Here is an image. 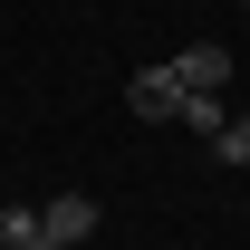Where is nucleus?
<instances>
[{
    "instance_id": "obj_1",
    "label": "nucleus",
    "mask_w": 250,
    "mask_h": 250,
    "mask_svg": "<svg viewBox=\"0 0 250 250\" xmlns=\"http://www.w3.org/2000/svg\"><path fill=\"white\" fill-rule=\"evenodd\" d=\"M183 77H173V58H164V67H135V87H125V106H135V116H154V125H173V116H183Z\"/></svg>"
},
{
    "instance_id": "obj_2",
    "label": "nucleus",
    "mask_w": 250,
    "mask_h": 250,
    "mask_svg": "<svg viewBox=\"0 0 250 250\" xmlns=\"http://www.w3.org/2000/svg\"><path fill=\"white\" fill-rule=\"evenodd\" d=\"M39 231H48V241H58V250H77V241H87V231H96V202H87V192H58V202L39 212Z\"/></svg>"
},
{
    "instance_id": "obj_3",
    "label": "nucleus",
    "mask_w": 250,
    "mask_h": 250,
    "mask_svg": "<svg viewBox=\"0 0 250 250\" xmlns=\"http://www.w3.org/2000/svg\"><path fill=\"white\" fill-rule=\"evenodd\" d=\"M173 77H183L192 96H221L231 87V48H173Z\"/></svg>"
},
{
    "instance_id": "obj_4",
    "label": "nucleus",
    "mask_w": 250,
    "mask_h": 250,
    "mask_svg": "<svg viewBox=\"0 0 250 250\" xmlns=\"http://www.w3.org/2000/svg\"><path fill=\"white\" fill-rule=\"evenodd\" d=\"M0 250H58V241L39 231V212H29V202H10V212H0Z\"/></svg>"
},
{
    "instance_id": "obj_5",
    "label": "nucleus",
    "mask_w": 250,
    "mask_h": 250,
    "mask_svg": "<svg viewBox=\"0 0 250 250\" xmlns=\"http://www.w3.org/2000/svg\"><path fill=\"white\" fill-rule=\"evenodd\" d=\"M212 164H250V106H241V116L212 135Z\"/></svg>"
},
{
    "instance_id": "obj_6",
    "label": "nucleus",
    "mask_w": 250,
    "mask_h": 250,
    "mask_svg": "<svg viewBox=\"0 0 250 250\" xmlns=\"http://www.w3.org/2000/svg\"><path fill=\"white\" fill-rule=\"evenodd\" d=\"M173 125H202V135H221V125H231V106H221V96H183V116Z\"/></svg>"
}]
</instances>
